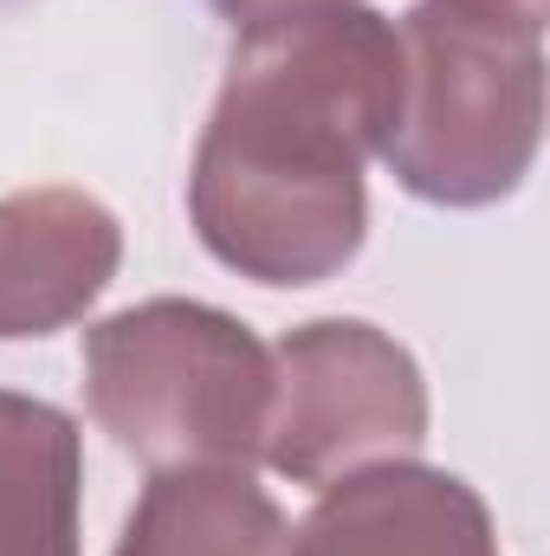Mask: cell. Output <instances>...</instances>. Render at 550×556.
Here are the masks:
<instances>
[{
	"instance_id": "obj_4",
	"label": "cell",
	"mask_w": 550,
	"mask_h": 556,
	"mask_svg": "<svg viewBox=\"0 0 550 556\" xmlns=\"http://www.w3.org/2000/svg\"><path fill=\"white\" fill-rule=\"evenodd\" d=\"M285 415L266 427V453L291 479H324L337 459L414 446L427 395L414 363L370 324H311L285 337Z\"/></svg>"
},
{
	"instance_id": "obj_3",
	"label": "cell",
	"mask_w": 550,
	"mask_h": 556,
	"mask_svg": "<svg viewBox=\"0 0 550 556\" xmlns=\"http://www.w3.org/2000/svg\"><path fill=\"white\" fill-rule=\"evenodd\" d=\"M98 415L142 459L221 453L247 459L260 446L266 356L260 343L201 304H149L111 317L91 337Z\"/></svg>"
},
{
	"instance_id": "obj_8",
	"label": "cell",
	"mask_w": 550,
	"mask_h": 556,
	"mask_svg": "<svg viewBox=\"0 0 550 556\" xmlns=\"http://www.w3.org/2000/svg\"><path fill=\"white\" fill-rule=\"evenodd\" d=\"M117 556H291L285 518L234 472L155 479Z\"/></svg>"
},
{
	"instance_id": "obj_2",
	"label": "cell",
	"mask_w": 550,
	"mask_h": 556,
	"mask_svg": "<svg viewBox=\"0 0 550 556\" xmlns=\"http://www.w3.org/2000/svg\"><path fill=\"white\" fill-rule=\"evenodd\" d=\"M402 46V104L389 130V162L414 194L473 207L512 194L532 168L538 117H545V59L538 33L486 26L453 7L409 13Z\"/></svg>"
},
{
	"instance_id": "obj_6",
	"label": "cell",
	"mask_w": 550,
	"mask_h": 556,
	"mask_svg": "<svg viewBox=\"0 0 550 556\" xmlns=\"http://www.w3.org/2000/svg\"><path fill=\"white\" fill-rule=\"evenodd\" d=\"M0 556H78V427L0 395Z\"/></svg>"
},
{
	"instance_id": "obj_7",
	"label": "cell",
	"mask_w": 550,
	"mask_h": 556,
	"mask_svg": "<svg viewBox=\"0 0 550 556\" xmlns=\"http://www.w3.org/2000/svg\"><path fill=\"white\" fill-rule=\"evenodd\" d=\"M117 266V227L85 194H20L0 207V337H26V273L78 311Z\"/></svg>"
},
{
	"instance_id": "obj_1",
	"label": "cell",
	"mask_w": 550,
	"mask_h": 556,
	"mask_svg": "<svg viewBox=\"0 0 550 556\" xmlns=\"http://www.w3.org/2000/svg\"><path fill=\"white\" fill-rule=\"evenodd\" d=\"M402 104V39L363 7H291L253 26L214 137L195 214L227 266L311 285L363 240V149L389 142Z\"/></svg>"
},
{
	"instance_id": "obj_5",
	"label": "cell",
	"mask_w": 550,
	"mask_h": 556,
	"mask_svg": "<svg viewBox=\"0 0 550 556\" xmlns=\"http://www.w3.org/2000/svg\"><path fill=\"white\" fill-rule=\"evenodd\" d=\"M291 556H499L486 505L447 479V472H414L383 466L350 479L337 498L317 505L304 525V544Z\"/></svg>"
},
{
	"instance_id": "obj_9",
	"label": "cell",
	"mask_w": 550,
	"mask_h": 556,
	"mask_svg": "<svg viewBox=\"0 0 550 556\" xmlns=\"http://www.w3.org/2000/svg\"><path fill=\"white\" fill-rule=\"evenodd\" d=\"M447 7L466 13V20H486V26H512V33L545 26V0H447Z\"/></svg>"
},
{
	"instance_id": "obj_10",
	"label": "cell",
	"mask_w": 550,
	"mask_h": 556,
	"mask_svg": "<svg viewBox=\"0 0 550 556\" xmlns=\"http://www.w3.org/2000/svg\"><path fill=\"white\" fill-rule=\"evenodd\" d=\"M0 7H13V0H0Z\"/></svg>"
}]
</instances>
